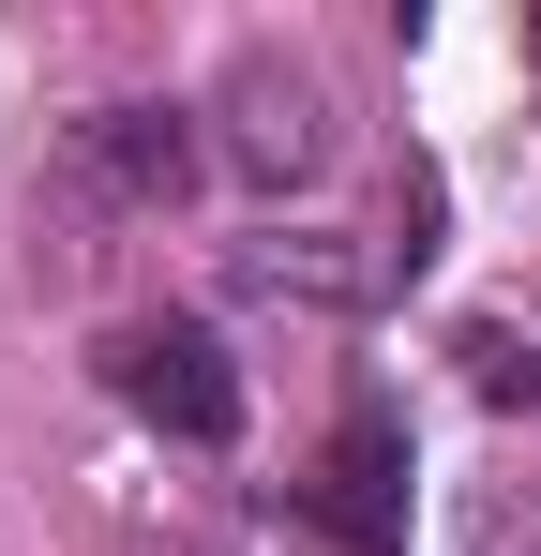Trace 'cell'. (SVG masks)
Segmentation results:
<instances>
[{
  "mask_svg": "<svg viewBox=\"0 0 541 556\" xmlns=\"http://www.w3.org/2000/svg\"><path fill=\"white\" fill-rule=\"evenodd\" d=\"M76 166L105 195H180L196 136H180V105H105V121H76Z\"/></svg>",
  "mask_w": 541,
  "mask_h": 556,
  "instance_id": "cell-4",
  "label": "cell"
},
{
  "mask_svg": "<svg viewBox=\"0 0 541 556\" xmlns=\"http://www.w3.org/2000/svg\"><path fill=\"white\" fill-rule=\"evenodd\" d=\"M105 391L136 406V421H166V437H241V376H226V346L211 331H180V316H151V331H121L105 346Z\"/></svg>",
  "mask_w": 541,
  "mask_h": 556,
  "instance_id": "cell-1",
  "label": "cell"
},
{
  "mask_svg": "<svg viewBox=\"0 0 541 556\" xmlns=\"http://www.w3.org/2000/svg\"><path fill=\"white\" fill-rule=\"evenodd\" d=\"M226 105H241V136H226V151H241L256 181H301V166L331 151V91H316L301 61H270V46L241 61V76H226Z\"/></svg>",
  "mask_w": 541,
  "mask_h": 556,
  "instance_id": "cell-3",
  "label": "cell"
},
{
  "mask_svg": "<svg viewBox=\"0 0 541 556\" xmlns=\"http://www.w3.org/2000/svg\"><path fill=\"white\" fill-rule=\"evenodd\" d=\"M512 391H527V406H541V362H527V376H512Z\"/></svg>",
  "mask_w": 541,
  "mask_h": 556,
  "instance_id": "cell-5",
  "label": "cell"
},
{
  "mask_svg": "<svg viewBox=\"0 0 541 556\" xmlns=\"http://www.w3.org/2000/svg\"><path fill=\"white\" fill-rule=\"evenodd\" d=\"M301 511H316V527H331V542H406V421H391V406H361L347 437H331V452H316V496H301Z\"/></svg>",
  "mask_w": 541,
  "mask_h": 556,
  "instance_id": "cell-2",
  "label": "cell"
}]
</instances>
